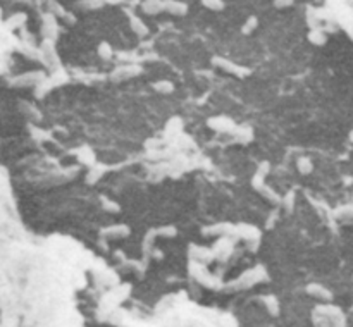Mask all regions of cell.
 Segmentation results:
<instances>
[{"instance_id":"obj_5","label":"cell","mask_w":353,"mask_h":327,"mask_svg":"<svg viewBox=\"0 0 353 327\" xmlns=\"http://www.w3.org/2000/svg\"><path fill=\"white\" fill-rule=\"evenodd\" d=\"M293 4V0H274V6L276 7H288V6H291Z\"/></svg>"},{"instance_id":"obj_4","label":"cell","mask_w":353,"mask_h":327,"mask_svg":"<svg viewBox=\"0 0 353 327\" xmlns=\"http://www.w3.org/2000/svg\"><path fill=\"white\" fill-rule=\"evenodd\" d=\"M131 24H133L134 31H138L140 35H146V29H145L143 24L140 23V19H131Z\"/></svg>"},{"instance_id":"obj_3","label":"cell","mask_w":353,"mask_h":327,"mask_svg":"<svg viewBox=\"0 0 353 327\" xmlns=\"http://www.w3.org/2000/svg\"><path fill=\"white\" fill-rule=\"evenodd\" d=\"M201 4H204L205 7H209V9H212V11H221L222 9V0H201Z\"/></svg>"},{"instance_id":"obj_2","label":"cell","mask_w":353,"mask_h":327,"mask_svg":"<svg viewBox=\"0 0 353 327\" xmlns=\"http://www.w3.org/2000/svg\"><path fill=\"white\" fill-rule=\"evenodd\" d=\"M143 11L150 12V14H157V12L162 11V2L161 0H146L143 4Z\"/></svg>"},{"instance_id":"obj_6","label":"cell","mask_w":353,"mask_h":327,"mask_svg":"<svg viewBox=\"0 0 353 327\" xmlns=\"http://www.w3.org/2000/svg\"><path fill=\"white\" fill-rule=\"evenodd\" d=\"M255 23H257V21H255L254 18H251V19H250V23H248V24H245V28H243V31H245V33H246V31H251V26H254Z\"/></svg>"},{"instance_id":"obj_1","label":"cell","mask_w":353,"mask_h":327,"mask_svg":"<svg viewBox=\"0 0 353 327\" xmlns=\"http://www.w3.org/2000/svg\"><path fill=\"white\" fill-rule=\"evenodd\" d=\"M162 11H167L169 14H179L183 16L186 12V6L178 0H164L162 2Z\"/></svg>"}]
</instances>
